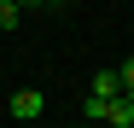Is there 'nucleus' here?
<instances>
[{
    "mask_svg": "<svg viewBox=\"0 0 134 128\" xmlns=\"http://www.w3.org/2000/svg\"><path fill=\"white\" fill-rule=\"evenodd\" d=\"M41 111H47V93L41 88H18L12 93V122H35Z\"/></svg>",
    "mask_w": 134,
    "mask_h": 128,
    "instance_id": "obj_1",
    "label": "nucleus"
},
{
    "mask_svg": "<svg viewBox=\"0 0 134 128\" xmlns=\"http://www.w3.org/2000/svg\"><path fill=\"white\" fill-rule=\"evenodd\" d=\"M99 122H111V128H134V105L117 93V99H105V111H99Z\"/></svg>",
    "mask_w": 134,
    "mask_h": 128,
    "instance_id": "obj_2",
    "label": "nucleus"
},
{
    "mask_svg": "<svg viewBox=\"0 0 134 128\" xmlns=\"http://www.w3.org/2000/svg\"><path fill=\"white\" fill-rule=\"evenodd\" d=\"M87 93H99V99H117V93H122V76H117V70L105 64V70H93V82H87Z\"/></svg>",
    "mask_w": 134,
    "mask_h": 128,
    "instance_id": "obj_3",
    "label": "nucleus"
},
{
    "mask_svg": "<svg viewBox=\"0 0 134 128\" xmlns=\"http://www.w3.org/2000/svg\"><path fill=\"white\" fill-rule=\"evenodd\" d=\"M24 24V6H18V0H0V29H18Z\"/></svg>",
    "mask_w": 134,
    "mask_h": 128,
    "instance_id": "obj_4",
    "label": "nucleus"
},
{
    "mask_svg": "<svg viewBox=\"0 0 134 128\" xmlns=\"http://www.w3.org/2000/svg\"><path fill=\"white\" fill-rule=\"evenodd\" d=\"M117 76H122V88H134V58H122V64H117Z\"/></svg>",
    "mask_w": 134,
    "mask_h": 128,
    "instance_id": "obj_5",
    "label": "nucleus"
},
{
    "mask_svg": "<svg viewBox=\"0 0 134 128\" xmlns=\"http://www.w3.org/2000/svg\"><path fill=\"white\" fill-rule=\"evenodd\" d=\"M24 12H47V6H58V0H18Z\"/></svg>",
    "mask_w": 134,
    "mask_h": 128,
    "instance_id": "obj_6",
    "label": "nucleus"
},
{
    "mask_svg": "<svg viewBox=\"0 0 134 128\" xmlns=\"http://www.w3.org/2000/svg\"><path fill=\"white\" fill-rule=\"evenodd\" d=\"M64 6H82V0H64Z\"/></svg>",
    "mask_w": 134,
    "mask_h": 128,
    "instance_id": "obj_7",
    "label": "nucleus"
}]
</instances>
